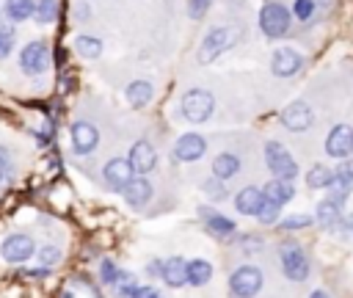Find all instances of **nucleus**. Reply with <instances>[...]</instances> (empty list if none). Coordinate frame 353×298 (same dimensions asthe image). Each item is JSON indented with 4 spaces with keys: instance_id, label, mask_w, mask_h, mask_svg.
Instances as JSON below:
<instances>
[{
    "instance_id": "6ab92c4d",
    "label": "nucleus",
    "mask_w": 353,
    "mask_h": 298,
    "mask_svg": "<svg viewBox=\"0 0 353 298\" xmlns=\"http://www.w3.org/2000/svg\"><path fill=\"white\" fill-rule=\"evenodd\" d=\"M262 199H265L262 190L254 188V185H248V188H243V190L234 196V207H237V212H243V215H256Z\"/></svg>"
},
{
    "instance_id": "7ed1b4c3",
    "label": "nucleus",
    "mask_w": 353,
    "mask_h": 298,
    "mask_svg": "<svg viewBox=\"0 0 353 298\" xmlns=\"http://www.w3.org/2000/svg\"><path fill=\"white\" fill-rule=\"evenodd\" d=\"M265 160L268 168L276 174V179H295L298 177V163L292 160V155L279 143V141H268L265 143Z\"/></svg>"
},
{
    "instance_id": "5701e85b",
    "label": "nucleus",
    "mask_w": 353,
    "mask_h": 298,
    "mask_svg": "<svg viewBox=\"0 0 353 298\" xmlns=\"http://www.w3.org/2000/svg\"><path fill=\"white\" fill-rule=\"evenodd\" d=\"M212 279V265L207 259H190L188 262V284L190 287H201Z\"/></svg>"
},
{
    "instance_id": "6e6552de",
    "label": "nucleus",
    "mask_w": 353,
    "mask_h": 298,
    "mask_svg": "<svg viewBox=\"0 0 353 298\" xmlns=\"http://www.w3.org/2000/svg\"><path fill=\"white\" fill-rule=\"evenodd\" d=\"M281 268L292 281H303L309 276V259L298 246H281Z\"/></svg>"
},
{
    "instance_id": "ddd939ff",
    "label": "nucleus",
    "mask_w": 353,
    "mask_h": 298,
    "mask_svg": "<svg viewBox=\"0 0 353 298\" xmlns=\"http://www.w3.org/2000/svg\"><path fill=\"white\" fill-rule=\"evenodd\" d=\"M130 166H132V171L135 174H149L154 166H157V152H154V146L149 143V141H135L132 146H130Z\"/></svg>"
},
{
    "instance_id": "79ce46f5",
    "label": "nucleus",
    "mask_w": 353,
    "mask_h": 298,
    "mask_svg": "<svg viewBox=\"0 0 353 298\" xmlns=\"http://www.w3.org/2000/svg\"><path fill=\"white\" fill-rule=\"evenodd\" d=\"M339 171H345V174H347L350 179H353V160H347V163H342V166H339Z\"/></svg>"
},
{
    "instance_id": "c85d7f7f",
    "label": "nucleus",
    "mask_w": 353,
    "mask_h": 298,
    "mask_svg": "<svg viewBox=\"0 0 353 298\" xmlns=\"http://www.w3.org/2000/svg\"><path fill=\"white\" fill-rule=\"evenodd\" d=\"M331 177H334V171L328 168V166H312V171L306 174V185L309 188H328V182H331Z\"/></svg>"
},
{
    "instance_id": "1a4fd4ad",
    "label": "nucleus",
    "mask_w": 353,
    "mask_h": 298,
    "mask_svg": "<svg viewBox=\"0 0 353 298\" xmlns=\"http://www.w3.org/2000/svg\"><path fill=\"white\" fill-rule=\"evenodd\" d=\"M102 177H105V182H108L113 190H124V188L132 182L135 171H132V166H130V160H127V157H113V160H108V163H105Z\"/></svg>"
},
{
    "instance_id": "f8f14e48",
    "label": "nucleus",
    "mask_w": 353,
    "mask_h": 298,
    "mask_svg": "<svg viewBox=\"0 0 353 298\" xmlns=\"http://www.w3.org/2000/svg\"><path fill=\"white\" fill-rule=\"evenodd\" d=\"M69 132H72V146L77 155H91L99 143V130L91 121H74Z\"/></svg>"
},
{
    "instance_id": "9b49d317",
    "label": "nucleus",
    "mask_w": 353,
    "mask_h": 298,
    "mask_svg": "<svg viewBox=\"0 0 353 298\" xmlns=\"http://www.w3.org/2000/svg\"><path fill=\"white\" fill-rule=\"evenodd\" d=\"M325 152L331 157H339V160L350 157L353 155V130L347 124H336L325 138Z\"/></svg>"
},
{
    "instance_id": "2f4dec72",
    "label": "nucleus",
    "mask_w": 353,
    "mask_h": 298,
    "mask_svg": "<svg viewBox=\"0 0 353 298\" xmlns=\"http://www.w3.org/2000/svg\"><path fill=\"white\" fill-rule=\"evenodd\" d=\"M201 188H204V193H207L212 201H223V199H226V185H223V179H218V177L207 179Z\"/></svg>"
},
{
    "instance_id": "2eb2a0df",
    "label": "nucleus",
    "mask_w": 353,
    "mask_h": 298,
    "mask_svg": "<svg viewBox=\"0 0 353 298\" xmlns=\"http://www.w3.org/2000/svg\"><path fill=\"white\" fill-rule=\"evenodd\" d=\"M121 193H124V201H127L132 210H141V207H146V204L152 201L154 188H152L149 179H143V177H132V182H130Z\"/></svg>"
},
{
    "instance_id": "0eeeda50",
    "label": "nucleus",
    "mask_w": 353,
    "mask_h": 298,
    "mask_svg": "<svg viewBox=\"0 0 353 298\" xmlns=\"http://www.w3.org/2000/svg\"><path fill=\"white\" fill-rule=\"evenodd\" d=\"M33 254H36V243H33L30 235H8V237L0 243V257H3L6 262L19 265V262L30 259Z\"/></svg>"
},
{
    "instance_id": "f03ea898",
    "label": "nucleus",
    "mask_w": 353,
    "mask_h": 298,
    "mask_svg": "<svg viewBox=\"0 0 353 298\" xmlns=\"http://www.w3.org/2000/svg\"><path fill=\"white\" fill-rule=\"evenodd\" d=\"M234 30L232 28H212L199 44V63H212L221 52H226L234 44Z\"/></svg>"
},
{
    "instance_id": "dca6fc26",
    "label": "nucleus",
    "mask_w": 353,
    "mask_h": 298,
    "mask_svg": "<svg viewBox=\"0 0 353 298\" xmlns=\"http://www.w3.org/2000/svg\"><path fill=\"white\" fill-rule=\"evenodd\" d=\"M301 55L295 52V50H290V47H281V50H276L273 52V61H270V69H273V74H279V77H290V74H295L298 69H301Z\"/></svg>"
},
{
    "instance_id": "b1692460",
    "label": "nucleus",
    "mask_w": 353,
    "mask_h": 298,
    "mask_svg": "<svg viewBox=\"0 0 353 298\" xmlns=\"http://www.w3.org/2000/svg\"><path fill=\"white\" fill-rule=\"evenodd\" d=\"M317 221H320V226H325V229H339V223H342L339 204L331 201V199L320 201V207H317Z\"/></svg>"
},
{
    "instance_id": "f257e3e1",
    "label": "nucleus",
    "mask_w": 353,
    "mask_h": 298,
    "mask_svg": "<svg viewBox=\"0 0 353 298\" xmlns=\"http://www.w3.org/2000/svg\"><path fill=\"white\" fill-rule=\"evenodd\" d=\"M179 110H182V116H185L190 124H201V121H207V119L212 116V110H215V97H212L207 88H190V91L182 94Z\"/></svg>"
},
{
    "instance_id": "a211bd4d",
    "label": "nucleus",
    "mask_w": 353,
    "mask_h": 298,
    "mask_svg": "<svg viewBox=\"0 0 353 298\" xmlns=\"http://www.w3.org/2000/svg\"><path fill=\"white\" fill-rule=\"evenodd\" d=\"M199 215H201L207 232L215 235V237H229V235L234 232V221L226 218V215H221V212H212V210H207V207H199Z\"/></svg>"
},
{
    "instance_id": "4c0bfd02",
    "label": "nucleus",
    "mask_w": 353,
    "mask_h": 298,
    "mask_svg": "<svg viewBox=\"0 0 353 298\" xmlns=\"http://www.w3.org/2000/svg\"><path fill=\"white\" fill-rule=\"evenodd\" d=\"M292 11H295L298 19H309L312 11H314V3H312V0H295V8H292Z\"/></svg>"
},
{
    "instance_id": "58836bf2",
    "label": "nucleus",
    "mask_w": 353,
    "mask_h": 298,
    "mask_svg": "<svg viewBox=\"0 0 353 298\" xmlns=\"http://www.w3.org/2000/svg\"><path fill=\"white\" fill-rule=\"evenodd\" d=\"M130 298H160V292H157V287H152V284H138V287L130 292Z\"/></svg>"
},
{
    "instance_id": "72a5a7b5",
    "label": "nucleus",
    "mask_w": 353,
    "mask_h": 298,
    "mask_svg": "<svg viewBox=\"0 0 353 298\" xmlns=\"http://www.w3.org/2000/svg\"><path fill=\"white\" fill-rule=\"evenodd\" d=\"M119 270H121V268H119L113 259H102V265H99V279H102V284L113 287L116 279H119Z\"/></svg>"
},
{
    "instance_id": "393cba45",
    "label": "nucleus",
    "mask_w": 353,
    "mask_h": 298,
    "mask_svg": "<svg viewBox=\"0 0 353 298\" xmlns=\"http://www.w3.org/2000/svg\"><path fill=\"white\" fill-rule=\"evenodd\" d=\"M74 50H77V55H80V58L94 61V58H99V55H102V41H99L97 36L80 33V36L74 39Z\"/></svg>"
},
{
    "instance_id": "a19ab883",
    "label": "nucleus",
    "mask_w": 353,
    "mask_h": 298,
    "mask_svg": "<svg viewBox=\"0 0 353 298\" xmlns=\"http://www.w3.org/2000/svg\"><path fill=\"white\" fill-rule=\"evenodd\" d=\"M146 273H149V276H160V273H163V259L149 262V265H146Z\"/></svg>"
},
{
    "instance_id": "473e14b6",
    "label": "nucleus",
    "mask_w": 353,
    "mask_h": 298,
    "mask_svg": "<svg viewBox=\"0 0 353 298\" xmlns=\"http://www.w3.org/2000/svg\"><path fill=\"white\" fill-rule=\"evenodd\" d=\"M58 259H61V248L58 246H41L39 248V265L41 268H52V265H58Z\"/></svg>"
},
{
    "instance_id": "f3484780",
    "label": "nucleus",
    "mask_w": 353,
    "mask_h": 298,
    "mask_svg": "<svg viewBox=\"0 0 353 298\" xmlns=\"http://www.w3.org/2000/svg\"><path fill=\"white\" fill-rule=\"evenodd\" d=\"M160 279L168 284V287H185L188 284V262L182 259V257H168V259H163V273H160Z\"/></svg>"
},
{
    "instance_id": "f704fd0d",
    "label": "nucleus",
    "mask_w": 353,
    "mask_h": 298,
    "mask_svg": "<svg viewBox=\"0 0 353 298\" xmlns=\"http://www.w3.org/2000/svg\"><path fill=\"white\" fill-rule=\"evenodd\" d=\"M14 28H8V25H0V58H6L8 52H11V47H14Z\"/></svg>"
},
{
    "instance_id": "39448f33",
    "label": "nucleus",
    "mask_w": 353,
    "mask_h": 298,
    "mask_svg": "<svg viewBox=\"0 0 353 298\" xmlns=\"http://www.w3.org/2000/svg\"><path fill=\"white\" fill-rule=\"evenodd\" d=\"M47 66H50V47H47L41 39L28 41V44L22 47V52H19V69H22L25 74L36 77V74H41Z\"/></svg>"
},
{
    "instance_id": "4be33fe9",
    "label": "nucleus",
    "mask_w": 353,
    "mask_h": 298,
    "mask_svg": "<svg viewBox=\"0 0 353 298\" xmlns=\"http://www.w3.org/2000/svg\"><path fill=\"white\" fill-rule=\"evenodd\" d=\"M262 196L268 199V201H273V204H284V201H290L292 196H295V190H292V185L287 182V179H270L265 188H262Z\"/></svg>"
},
{
    "instance_id": "423d86ee",
    "label": "nucleus",
    "mask_w": 353,
    "mask_h": 298,
    "mask_svg": "<svg viewBox=\"0 0 353 298\" xmlns=\"http://www.w3.org/2000/svg\"><path fill=\"white\" fill-rule=\"evenodd\" d=\"M229 287L237 298H254L262 290V270L254 268V265H240L229 276Z\"/></svg>"
},
{
    "instance_id": "4468645a",
    "label": "nucleus",
    "mask_w": 353,
    "mask_h": 298,
    "mask_svg": "<svg viewBox=\"0 0 353 298\" xmlns=\"http://www.w3.org/2000/svg\"><path fill=\"white\" fill-rule=\"evenodd\" d=\"M312 110H309V105H303V102H292V105H287L284 110H281V124L287 127V130H292V132H303V130H309L312 127Z\"/></svg>"
},
{
    "instance_id": "20e7f679",
    "label": "nucleus",
    "mask_w": 353,
    "mask_h": 298,
    "mask_svg": "<svg viewBox=\"0 0 353 298\" xmlns=\"http://www.w3.org/2000/svg\"><path fill=\"white\" fill-rule=\"evenodd\" d=\"M259 28L268 39H279L290 30V11L281 3H268L259 11Z\"/></svg>"
},
{
    "instance_id": "37998d69",
    "label": "nucleus",
    "mask_w": 353,
    "mask_h": 298,
    "mask_svg": "<svg viewBox=\"0 0 353 298\" xmlns=\"http://www.w3.org/2000/svg\"><path fill=\"white\" fill-rule=\"evenodd\" d=\"M309 298H328V295H325V292H323V290H314V292H312V295H309Z\"/></svg>"
},
{
    "instance_id": "412c9836",
    "label": "nucleus",
    "mask_w": 353,
    "mask_h": 298,
    "mask_svg": "<svg viewBox=\"0 0 353 298\" xmlns=\"http://www.w3.org/2000/svg\"><path fill=\"white\" fill-rule=\"evenodd\" d=\"M237 171H240V157L232 152H221L212 160V177H218V179H232Z\"/></svg>"
},
{
    "instance_id": "e433bc0d",
    "label": "nucleus",
    "mask_w": 353,
    "mask_h": 298,
    "mask_svg": "<svg viewBox=\"0 0 353 298\" xmlns=\"http://www.w3.org/2000/svg\"><path fill=\"white\" fill-rule=\"evenodd\" d=\"M8 174H11V152L6 146H0V185L6 182Z\"/></svg>"
},
{
    "instance_id": "c03bdc74",
    "label": "nucleus",
    "mask_w": 353,
    "mask_h": 298,
    "mask_svg": "<svg viewBox=\"0 0 353 298\" xmlns=\"http://www.w3.org/2000/svg\"><path fill=\"white\" fill-rule=\"evenodd\" d=\"M347 226H350V232H353V215H350V218H347Z\"/></svg>"
},
{
    "instance_id": "a878e982",
    "label": "nucleus",
    "mask_w": 353,
    "mask_h": 298,
    "mask_svg": "<svg viewBox=\"0 0 353 298\" xmlns=\"http://www.w3.org/2000/svg\"><path fill=\"white\" fill-rule=\"evenodd\" d=\"M33 11H36L33 0H6V17L11 22H25L33 17Z\"/></svg>"
},
{
    "instance_id": "c756f323",
    "label": "nucleus",
    "mask_w": 353,
    "mask_h": 298,
    "mask_svg": "<svg viewBox=\"0 0 353 298\" xmlns=\"http://www.w3.org/2000/svg\"><path fill=\"white\" fill-rule=\"evenodd\" d=\"M135 287H138L135 273H130V270H119V279H116V284H113L116 295H119V298H130V292H132Z\"/></svg>"
},
{
    "instance_id": "9d476101",
    "label": "nucleus",
    "mask_w": 353,
    "mask_h": 298,
    "mask_svg": "<svg viewBox=\"0 0 353 298\" xmlns=\"http://www.w3.org/2000/svg\"><path fill=\"white\" fill-rule=\"evenodd\" d=\"M207 152V141L199 132H182L174 143V157L182 163H193Z\"/></svg>"
},
{
    "instance_id": "bb28decb",
    "label": "nucleus",
    "mask_w": 353,
    "mask_h": 298,
    "mask_svg": "<svg viewBox=\"0 0 353 298\" xmlns=\"http://www.w3.org/2000/svg\"><path fill=\"white\" fill-rule=\"evenodd\" d=\"M350 177L345 174V171H334V177H331V182H328V190H331V201H336V204H342L345 199H347V193H350Z\"/></svg>"
},
{
    "instance_id": "aec40b11",
    "label": "nucleus",
    "mask_w": 353,
    "mask_h": 298,
    "mask_svg": "<svg viewBox=\"0 0 353 298\" xmlns=\"http://www.w3.org/2000/svg\"><path fill=\"white\" fill-rule=\"evenodd\" d=\"M152 94H154V88H152L149 80H135V83H130L127 91H124V97H127V102H130L132 108H146L149 99H152Z\"/></svg>"
},
{
    "instance_id": "7c9ffc66",
    "label": "nucleus",
    "mask_w": 353,
    "mask_h": 298,
    "mask_svg": "<svg viewBox=\"0 0 353 298\" xmlns=\"http://www.w3.org/2000/svg\"><path fill=\"white\" fill-rule=\"evenodd\" d=\"M256 221H259V223H265V226L276 223V221H279V204H273V201L262 199V204H259V210H256Z\"/></svg>"
},
{
    "instance_id": "ea45409f",
    "label": "nucleus",
    "mask_w": 353,
    "mask_h": 298,
    "mask_svg": "<svg viewBox=\"0 0 353 298\" xmlns=\"http://www.w3.org/2000/svg\"><path fill=\"white\" fill-rule=\"evenodd\" d=\"M210 3H212V0H190V3H188L190 17H193V19H199V17H201V14L210 8Z\"/></svg>"
},
{
    "instance_id": "cd10ccee",
    "label": "nucleus",
    "mask_w": 353,
    "mask_h": 298,
    "mask_svg": "<svg viewBox=\"0 0 353 298\" xmlns=\"http://www.w3.org/2000/svg\"><path fill=\"white\" fill-rule=\"evenodd\" d=\"M33 17H36V22H41V25L55 22V19H58V0H39Z\"/></svg>"
},
{
    "instance_id": "c9c22d12",
    "label": "nucleus",
    "mask_w": 353,
    "mask_h": 298,
    "mask_svg": "<svg viewBox=\"0 0 353 298\" xmlns=\"http://www.w3.org/2000/svg\"><path fill=\"white\" fill-rule=\"evenodd\" d=\"M309 223H312V215H292V218L281 221V229H301V226H309Z\"/></svg>"
}]
</instances>
